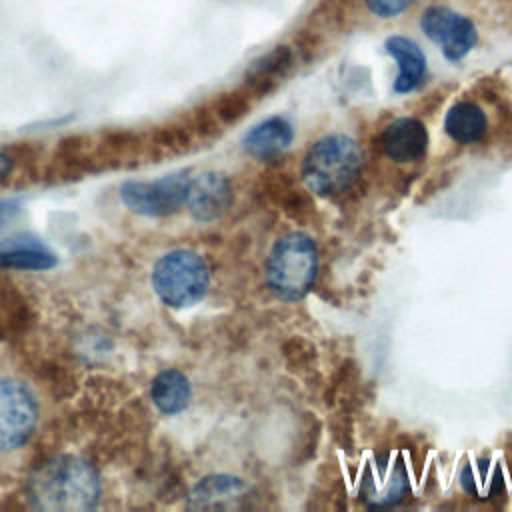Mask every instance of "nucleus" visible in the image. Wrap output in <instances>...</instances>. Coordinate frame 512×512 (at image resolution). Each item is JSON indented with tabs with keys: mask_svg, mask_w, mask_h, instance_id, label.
<instances>
[{
	"mask_svg": "<svg viewBox=\"0 0 512 512\" xmlns=\"http://www.w3.org/2000/svg\"><path fill=\"white\" fill-rule=\"evenodd\" d=\"M488 122L482 108L474 102L454 104L444 120L446 134L458 144H474L486 134Z\"/></svg>",
	"mask_w": 512,
	"mask_h": 512,
	"instance_id": "16",
	"label": "nucleus"
},
{
	"mask_svg": "<svg viewBox=\"0 0 512 512\" xmlns=\"http://www.w3.org/2000/svg\"><path fill=\"white\" fill-rule=\"evenodd\" d=\"M58 264L56 252L32 234H18L0 240V268L38 272Z\"/></svg>",
	"mask_w": 512,
	"mask_h": 512,
	"instance_id": "9",
	"label": "nucleus"
},
{
	"mask_svg": "<svg viewBox=\"0 0 512 512\" xmlns=\"http://www.w3.org/2000/svg\"><path fill=\"white\" fill-rule=\"evenodd\" d=\"M190 172L180 170L158 180H128L120 186L122 204L140 216L160 218L184 206Z\"/></svg>",
	"mask_w": 512,
	"mask_h": 512,
	"instance_id": "5",
	"label": "nucleus"
},
{
	"mask_svg": "<svg viewBox=\"0 0 512 512\" xmlns=\"http://www.w3.org/2000/svg\"><path fill=\"white\" fill-rule=\"evenodd\" d=\"M420 26L424 34L442 48L444 56L450 62L462 60L478 42L474 24L468 18L448 8H440V6L428 8L422 14Z\"/></svg>",
	"mask_w": 512,
	"mask_h": 512,
	"instance_id": "7",
	"label": "nucleus"
},
{
	"mask_svg": "<svg viewBox=\"0 0 512 512\" xmlns=\"http://www.w3.org/2000/svg\"><path fill=\"white\" fill-rule=\"evenodd\" d=\"M292 68V52L288 46H276L258 60L250 64L246 70V90L260 98L276 88V84L288 74Z\"/></svg>",
	"mask_w": 512,
	"mask_h": 512,
	"instance_id": "13",
	"label": "nucleus"
},
{
	"mask_svg": "<svg viewBox=\"0 0 512 512\" xmlns=\"http://www.w3.org/2000/svg\"><path fill=\"white\" fill-rule=\"evenodd\" d=\"M28 498L44 512H84L100 500L96 468L72 454H60L40 464L28 480Z\"/></svg>",
	"mask_w": 512,
	"mask_h": 512,
	"instance_id": "1",
	"label": "nucleus"
},
{
	"mask_svg": "<svg viewBox=\"0 0 512 512\" xmlns=\"http://www.w3.org/2000/svg\"><path fill=\"white\" fill-rule=\"evenodd\" d=\"M150 398H152V404L162 414H168V416L178 414L190 404V398H192L190 380L186 378L184 372L176 368H166L154 376L150 386Z\"/></svg>",
	"mask_w": 512,
	"mask_h": 512,
	"instance_id": "14",
	"label": "nucleus"
},
{
	"mask_svg": "<svg viewBox=\"0 0 512 512\" xmlns=\"http://www.w3.org/2000/svg\"><path fill=\"white\" fill-rule=\"evenodd\" d=\"M282 354H284V360H286V366L294 372H304V370H310L316 362V348L304 340V338H290L284 342L282 346Z\"/></svg>",
	"mask_w": 512,
	"mask_h": 512,
	"instance_id": "18",
	"label": "nucleus"
},
{
	"mask_svg": "<svg viewBox=\"0 0 512 512\" xmlns=\"http://www.w3.org/2000/svg\"><path fill=\"white\" fill-rule=\"evenodd\" d=\"M210 286L206 260L188 248L162 254L152 268V288L170 308H188L204 298Z\"/></svg>",
	"mask_w": 512,
	"mask_h": 512,
	"instance_id": "4",
	"label": "nucleus"
},
{
	"mask_svg": "<svg viewBox=\"0 0 512 512\" xmlns=\"http://www.w3.org/2000/svg\"><path fill=\"white\" fill-rule=\"evenodd\" d=\"M12 172V158L4 152H0V182L8 178V174Z\"/></svg>",
	"mask_w": 512,
	"mask_h": 512,
	"instance_id": "22",
	"label": "nucleus"
},
{
	"mask_svg": "<svg viewBox=\"0 0 512 512\" xmlns=\"http://www.w3.org/2000/svg\"><path fill=\"white\" fill-rule=\"evenodd\" d=\"M232 204L230 180L220 172H202L190 176L184 206L188 212L200 220L210 222L220 218Z\"/></svg>",
	"mask_w": 512,
	"mask_h": 512,
	"instance_id": "8",
	"label": "nucleus"
},
{
	"mask_svg": "<svg viewBox=\"0 0 512 512\" xmlns=\"http://www.w3.org/2000/svg\"><path fill=\"white\" fill-rule=\"evenodd\" d=\"M250 108V100H248V92L240 94H224L222 98H218L216 106H214V114L218 116V120H222L224 124H232L238 122Z\"/></svg>",
	"mask_w": 512,
	"mask_h": 512,
	"instance_id": "19",
	"label": "nucleus"
},
{
	"mask_svg": "<svg viewBox=\"0 0 512 512\" xmlns=\"http://www.w3.org/2000/svg\"><path fill=\"white\" fill-rule=\"evenodd\" d=\"M246 484L228 474H212L202 478L190 492V506L194 508H226L232 500L242 498Z\"/></svg>",
	"mask_w": 512,
	"mask_h": 512,
	"instance_id": "15",
	"label": "nucleus"
},
{
	"mask_svg": "<svg viewBox=\"0 0 512 512\" xmlns=\"http://www.w3.org/2000/svg\"><path fill=\"white\" fill-rule=\"evenodd\" d=\"M18 202L16 200H0V228L8 224V220L18 212Z\"/></svg>",
	"mask_w": 512,
	"mask_h": 512,
	"instance_id": "21",
	"label": "nucleus"
},
{
	"mask_svg": "<svg viewBox=\"0 0 512 512\" xmlns=\"http://www.w3.org/2000/svg\"><path fill=\"white\" fill-rule=\"evenodd\" d=\"M318 256L314 240L304 232L278 238L266 260V284L282 300H300L312 288Z\"/></svg>",
	"mask_w": 512,
	"mask_h": 512,
	"instance_id": "3",
	"label": "nucleus"
},
{
	"mask_svg": "<svg viewBox=\"0 0 512 512\" xmlns=\"http://www.w3.org/2000/svg\"><path fill=\"white\" fill-rule=\"evenodd\" d=\"M362 150L346 134H328L316 140L302 160V180L308 190L320 196L344 192L358 178Z\"/></svg>",
	"mask_w": 512,
	"mask_h": 512,
	"instance_id": "2",
	"label": "nucleus"
},
{
	"mask_svg": "<svg viewBox=\"0 0 512 512\" xmlns=\"http://www.w3.org/2000/svg\"><path fill=\"white\" fill-rule=\"evenodd\" d=\"M414 0H364L366 8L378 18H394L402 14Z\"/></svg>",
	"mask_w": 512,
	"mask_h": 512,
	"instance_id": "20",
	"label": "nucleus"
},
{
	"mask_svg": "<svg viewBox=\"0 0 512 512\" xmlns=\"http://www.w3.org/2000/svg\"><path fill=\"white\" fill-rule=\"evenodd\" d=\"M266 190L270 200L278 204L284 210V214L294 220H306L314 212V202L310 200L306 190L296 186L288 178V174H274V178L268 180Z\"/></svg>",
	"mask_w": 512,
	"mask_h": 512,
	"instance_id": "17",
	"label": "nucleus"
},
{
	"mask_svg": "<svg viewBox=\"0 0 512 512\" xmlns=\"http://www.w3.org/2000/svg\"><path fill=\"white\" fill-rule=\"evenodd\" d=\"M294 138L292 124L286 118L272 116L260 124H256L242 140L244 150L258 160H270L282 154Z\"/></svg>",
	"mask_w": 512,
	"mask_h": 512,
	"instance_id": "12",
	"label": "nucleus"
},
{
	"mask_svg": "<svg viewBox=\"0 0 512 512\" xmlns=\"http://www.w3.org/2000/svg\"><path fill=\"white\" fill-rule=\"evenodd\" d=\"M380 146L394 162H414L426 154L428 130L416 118H396L382 130Z\"/></svg>",
	"mask_w": 512,
	"mask_h": 512,
	"instance_id": "10",
	"label": "nucleus"
},
{
	"mask_svg": "<svg viewBox=\"0 0 512 512\" xmlns=\"http://www.w3.org/2000/svg\"><path fill=\"white\" fill-rule=\"evenodd\" d=\"M38 402L16 378H0V452L24 446L36 430Z\"/></svg>",
	"mask_w": 512,
	"mask_h": 512,
	"instance_id": "6",
	"label": "nucleus"
},
{
	"mask_svg": "<svg viewBox=\"0 0 512 512\" xmlns=\"http://www.w3.org/2000/svg\"><path fill=\"white\" fill-rule=\"evenodd\" d=\"M386 52L398 62L394 92L408 94L416 90L426 76V56L420 46L406 36H390L386 40Z\"/></svg>",
	"mask_w": 512,
	"mask_h": 512,
	"instance_id": "11",
	"label": "nucleus"
}]
</instances>
